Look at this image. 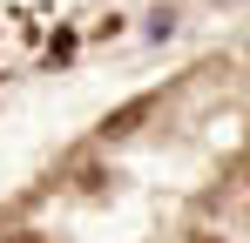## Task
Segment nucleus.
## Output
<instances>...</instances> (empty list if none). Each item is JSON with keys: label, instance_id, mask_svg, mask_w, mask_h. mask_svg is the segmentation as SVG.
Returning <instances> with one entry per match:
<instances>
[{"label": "nucleus", "instance_id": "obj_1", "mask_svg": "<svg viewBox=\"0 0 250 243\" xmlns=\"http://www.w3.org/2000/svg\"><path fill=\"white\" fill-rule=\"evenodd\" d=\"M142 115H149V101H128V108H115V115H108V128H102V135H122V128H135Z\"/></svg>", "mask_w": 250, "mask_h": 243}, {"label": "nucleus", "instance_id": "obj_2", "mask_svg": "<svg viewBox=\"0 0 250 243\" xmlns=\"http://www.w3.org/2000/svg\"><path fill=\"white\" fill-rule=\"evenodd\" d=\"M7 243H41V237H7Z\"/></svg>", "mask_w": 250, "mask_h": 243}]
</instances>
